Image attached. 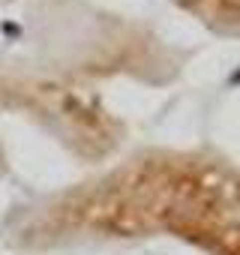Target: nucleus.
<instances>
[{"label":"nucleus","mask_w":240,"mask_h":255,"mask_svg":"<svg viewBox=\"0 0 240 255\" xmlns=\"http://www.w3.org/2000/svg\"><path fill=\"white\" fill-rule=\"evenodd\" d=\"M180 237L204 246L210 255H240V213L207 216L189 225Z\"/></svg>","instance_id":"nucleus-3"},{"label":"nucleus","mask_w":240,"mask_h":255,"mask_svg":"<svg viewBox=\"0 0 240 255\" xmlns=\"http://www.w3.org/2000/svg\"><path fill=\"white\" fill-rule=\"evenodd\" d=\"M222 213H240V174L210 159L147 156L48 204L27 237H180L183 228Z\"/></svg>","instance_id":"nucleus-1"},{"label":"nucleus","mask_w":240,"mask_h":255,"mask_svg":"<svg viewBox=\"0 0 240 255\" xmlns=\"http://www.w3.org/2000/svg\"><path fill=\"white\" fill-rule=\"evenodd\" d=\"M180 6L219 33H240V0H180Z\"/></svg>","instance_id":"nucleus-4"},{"label":"nucleus","mask_w":240,"mask_h":255,"mask_svg":"<svg viewBox=\"0 0 240 255\" xmlns=\"http://www.w3.org/2000/svg\"><path fill=\"white\" fill-rule=\"evenodd\" d=\"M12 96L21 108L33 111L81 153L87 156H102L117 144L120 126L117 120L93 99L90 93L66 84H45V81H24V84H9L3 90Z\"/></svg>","instance_id":"nucleus-2"}]
</instances>
